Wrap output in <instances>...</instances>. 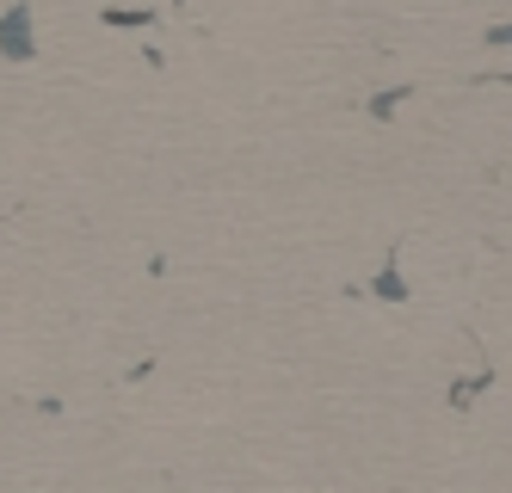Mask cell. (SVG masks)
Masks as SVG:
<instances>
[{"instance_id":"obj_1","label":"cell","mask_w":512,"mask_h":493,"mask_svg":"<svg viewBox=\"0 0 512 493\" xmlns=\"http://www.w3.org/2000/svg\"><path fill=\"white\" fill-rule=\"evenodd\" d=\"M25 25H31V7H13L7 19H0V50H7V56H31V44H25Z\"/></svg>"}]
</instances>
